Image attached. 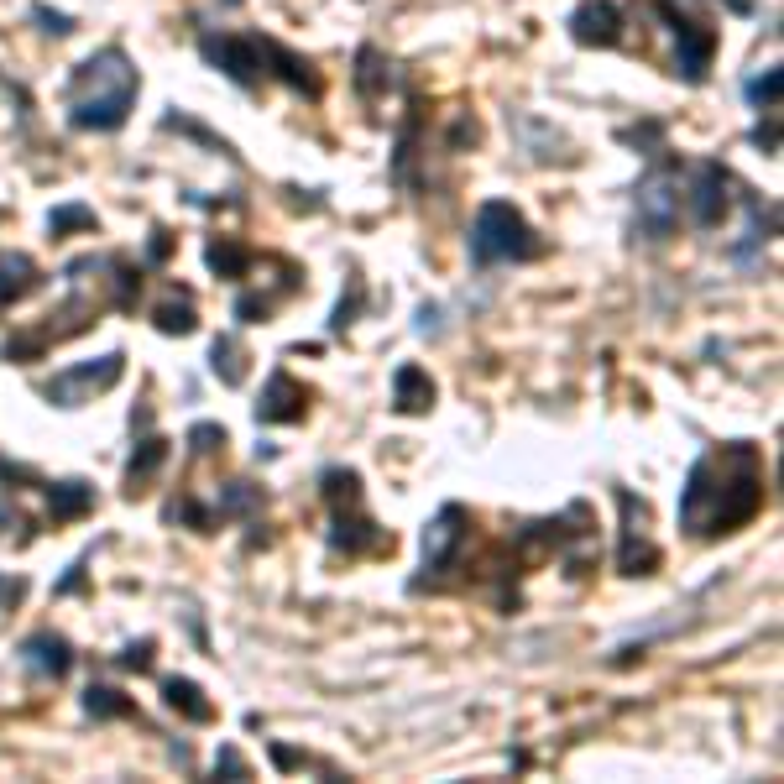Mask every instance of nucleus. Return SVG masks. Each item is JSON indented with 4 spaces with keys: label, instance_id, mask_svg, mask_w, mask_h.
I'll return each mask as SVG.
<instances>
[{
    "label": "nucleus",
    "instance_id": "obj_21",
    "mask_svg": "<svg viewBox=\"0 0 784 784\" xmlns=\"http://www.w3.org/2000/svg\"><path fill=\"white\" fill-rule=\"evenodd\" d=\"M356 89H361L366 100H382L387 89H392V63L377 48H361L356 53Z\"/></svg>",
    "mask_w": 784,
    "mask_h": 784
},
{
    "label": "nucleus",
    "instance_id": "obj_20",
    "mask_svg": "<svg viewBox=\"0 0 784 784\" xmlns=\"http://www.w3.org/2000/svg\"><path fill=\"white\" fill-rule=\"evenodd\" d=\"M262 48V58L267 63H278V79H288L293 89H304V95H319V79H314V68L298 58V53H288L283 42H257Z\"/></svg>",
    "mask_w": 784,
    "mask_h": 784
},
{
    "label": "nucleus",
    "instance_id": "obj_9",
    "mask_svg": "<svg viewBox=\"0 0 784 784\" xmlns=\"http://www.w3.org/2000/svg\"><path fill=\"white\" fill-rule=\"evenodd\" d=\"M664 16H670V27H675V42H680V53H675V74L685 84H701L706 79V68H711V53H717V37H711L701 21H685L675 16L670 6H664Z\"/></svg>",
    "mask_w": 784,
    "mask_h": 784
},
{
    "label": "nucleus",
    "instance_id": "obj_17",
    "mask_svg": "<svg viewBox=\"0 0 784 784\" xmlns=\"http://www.w3.org/2000/svg\"><path fill=\"white\" fill-rule=\"evenodd\" d=\"M42 492H48L53 523H74L95 507V487H89V481H42Z\"/></svg>",
    "mask_w": 784,
    "mask_h": 784
},
{
    "label": "nucleus",
    "instance_id": "obj_14",
    "mask_svg": "<svg viewBox=\"0 0 784 784\" xmlns=\"http://www.w3.org/2000/svg\"><path fill=\"white\" fill-rule=\"evenodd\" d=\"M617 502L628 507V492H617ZM654 565H659V549L643 539V513H638V523H633V513H628V528H622V549H617V570H622V575H654Z\"/></svg>",
    "mask_w": 784,
    "mask_h": 784
},
{
    "label": "nucleus",
    "instance_id": "obj_22",
    "mask_svg": "<svg viewBox=\"0 0 784 784\" xmlns=\"http://www.w3.org/2000/svg\"><path fill=\"white\" fill-rule=\"evenodd\" d=\"M210 366H215V377H220L225 387H241V382H246V351H241V340H236V335H220V340L210 345Z\"/></svg>",
    "mask_w": 784,
    "mask_h": 784
},
{
    "label": "nucleus",
    "instance_id": "obj_10",
    "mask_svg": "<svg viewBox=\"0 0 784 784\" xmlns=\"http://www.w3.org/2000/svg\"><path fill=\"white\" fill-rule=\"evenodd\" d=\"M309 413V392L304 382H293L288 372H272L262 398H257V424H298Z\"/></svg>",
    "mask_w": 784,
    "mask_h": 784
},
{
    "label": "nucleus",
    "instance_id": "obj_16",
    "mask_svg": "<svg viewBox=\"0 0 784 784\" xmlns=\"http://www.w3.org/2000/svg\"><path fill=\"white\" fill-rule=\"evenodd\" d=\"M32 288H42V272L27 251H0V309L21 304Z\"/></svg>",
    "mask_w": 784,
    "mask_h": 784
},
{
    "label": "nucleus",
    "instance_id": "obj_25",
    "mask_svg": "<svg viewBox=\"0 0 784 784\" xmlns=\"http://www.w3.org/2000/svg\"><path fill=\"white\" fill-rule=\"evenodd\" d=\"M84 711H89V717H100V722H110V717H136V706L121 696V690H110V685H89V690H84Z\"/></svg>",
    "mask_w": 784,
    "mask_h": 784
},
{
    "label": "nucleus",
    "instance_id": "obj_39",
    "mask_svg": "<svg viewBox=\"0 0 784 784\" xmlns=\"http://www.w3.org/2000/svg\"><path fill=\"white\" fill-rule=\"evenodd\" d=\"M272 764H278V769H304L309 758H304V753H293V748H283V743H272Z\"/></svg>",
    "mask_w": 784,
    "mask_h": 784
},
{
    "label": "nucleus",
    "instance_id": "obj_7",
    "mask_svg": "<svg viewBox=\"0 0 784 784\" xmlns=\"http://www.w3.org/2000/svg\"><path fill=\"white\" fill-rule=\"evenodd\" d=\"M466 534H471V513L460 502H445L424 528V570H445L455 560V549L466 544Z\"/></svg>",
    "mask_w": 784,
    "mask_h": 784
},
{
    "label": "nucleus",
    "instance_id": "obj_37",
    "mask_svg": "<svg viewBox=\"0 0 784 784\" xmlns=\"http://www.w3.org/2000/svg\"><path fill=\"white\" fill-rule=\"evenodd\" d=\"M664 136V126L659 121H649V126H633V131H622V142H638V147H654Z\"/></svg>",
    "mask_w": 784,
    "mask_h": 784
},
{
    "label": "nucleus",
    "instance_id": "obj_42",
    "mask_svg": "<svg viewBox=\"0 0 784 784\" xmlns=\"http://www.w3.org/2000/svg\"><path fill=\"white\" fill-rule=\"evenodd\" d=\"M434 319H440V309H434V304H424V309H419V330H424V335L434 330Z\"/></svg>",
    "mask_w": 784,
    "mask_h": 784
},
{
    "label": "nucleus",
    "instance_id": "obj_1",
    "mask_svg": "<svg viewBox=\"0 0 784 784\" xmlns=\"http://www.w3.org/2000/svg\"><path fill=\"white\" fill-rule=\"evenodd\" d=\"M764 507V471H758L753 445H722L690 466V481L680 492V523L696 539H717L743 528Z\"/></svg>",
    "mask_w": 784,
    "mask_h": 784
},
{
    "label": "nucleus",
    "instance_id": "obj_38",
    "mask_svg": "<svg viewBox=\"0 0 784 784\" xmlns=\"http://www.w3.org/2000/svg\"><path fill=\"white\" fill-rule=\"evenodd\" d=\"M79 586H84V560H74V565H68V575H63V581L53 586V596H74Z\"/></svg>",
    "mask_w": 784,
    "mask_h": 784
},
{
    "label": "nucleus",
    "instance_id": "obj_28",
    "mask_svg": "<svg viewBox=\"0 0 784 784\" xmlns=\"http://www.w3.org/2000/svg\"><path fill=\"white\" fill-rule=\"evenodd\" d=\"M48 230L53 236H68V230H100V220H95L89 204H58V210L48 215Z\"/></svg>",
    "mask_w": 784,
    "mask_h": 784
},
{
    "label": "nucleus",
    "instance_id": "obj_41",
    "mask_svg": "<svg viewBox=\"0 0 784 784\" xmlns=\"http://www.w3.org/2000/svg\"><path fill=\"white\" fill-rule=\"evenodd\" d=\"M753 142L774 152V147H779V131H774V126H758V131H753Z\"/></svg>",
    "mask_w": 784,
    "mask_h": 784
},
{
    "label": "nucleus",
    "instance_id": "obj_36",
    "mask_svg": "<svg viewBox=\"0 0 784 784\" xmlns=\"http://www.w3.org/2000/svg\"><path fill=\"white\" fill-rule=\"evenodd\" d=\"M0 481H6V487H11V481H21V487H42V476L32 466H11V460H0Z\"/></svg>",
    "mask_w": 784,
    "mask_h": 784
},
{
    "label": "nucleus",
    "instance_id": "obj_33",
    "mask_svg": "<svg viewBox=\"0 0 784 784\" xmlns=\"http://www.w3.org/2000/svg\"><path fill=\"white\" fill-rule=\"evenodd\" d=\"M215 774H225V779H251V769H246V758H241L236 748H230V743H225V748L215 753Z\"/></svg>",
    "mask_w": 784,
    "mask_h": 784
},
{
    "label": "nucleus",
    "instance_id": "obj_2",
    "mask_svg": "<svg viewBox=\"0 0 784 784\" xmlns=\"http://www.w3.org/2000/svg\"><path fill=\"white\" fill-rule=\"evenodd\" d=\"M131 105H136V68L126 63L121 48H105L74 68V84H68V126L74 131L126 126Z\"/></svg>",
    "mask_w": 784,
    "mask_h": 784
},
{
    "label": "nucleus",
    "instance_id": "obj_44",
    "mask_svg": "<svg viewBox=\"0 0 784 784\" xmlns=\"http://www.w3.org/2000/svg\"><path fill=\"white\" fill-rule=\"evenodd\" d=\"M727 11H737V16H753V0H727Z\"/></svg>",
    "mask_w": 784,
    "mask_h": 784
},
{
    "label": "nucleus",
    "instance_id": "obj_40",
    "mask_svg": "<svg viewBox=\"0 0 784 784\" xmlns=\"http://www.w3.org/2000/svg\"><path fill=\"white\" fill-rule=\"evenodd\" d=\"M168 246H173V241H168V230H152V246H147V257H152V262H163V257H168Z\"/></svg>",
    "mask_w": 784,
    "mask_h": 784
},
{
    "label": "nucleus",
    "instance_id": "obj_11",
    "mask_svg": "<svg viewBox=\"0 0 784 784\" xmlns=\"http://www.w3.org/2000/svg\"><path fill=\"white\" fill-rule=\"evenodd\" d=\"M570 37L581 48H617L622 42V11L612 0H586L581 11L570 16Z\"/></svg>",
    "mask_w": 784,
    "mask_h": 784
},
{
    "label": "nucleus",
    "instance_id": "obj_27",
    "mask_svg": "<svg viewBox=\"0 0 784 784\" xmlns=\"http://www.w3.org/2000/svg\"><path fill=\"white\" fill-rule=\"evenodd\" d=\"M779 95H784V68H779V63L764 68L758 79H748V100H753L758 110H779Z\"/></svg>",
    "mask_w": 784,
    "mask_h": 784
},
{
    "label": "nucleus",
    "instance_id": "obj_13",
    "mask_svg": "<svg viewBox=\"0 0 784 784\" xmlns=\"http://www.w3.org/2000/svg\"><path fill=\"white\" fill-rule=\"evenodd\" d=\"M330 549H345V555H377V549H392V534L377 528L372 518L361 513H345L335 507V523H330Z\"/></svg>",
    "mask_w": 784,
    "mask_h": 784
},
{
    "label": "nucleus",
    "instance_id": "obj_8",
    "mask_svg": "<svg viewBox=\"0 0 784 784\" xmlns=\"http://www.w3.org/2000/svg\"><path fill=\"white\" fill-rule=\"evenodd\" d=\"M199 53H204V63H215L220 74L236 79V84H257L262 79V48H257V37H204Z\"/></svg>",
    "mask_w": 784,
    "mask_h": 784
},
{
    "label": "nucleus",
    "instance_id": "obj_12",
    "mask_svg": "<svg viewBox=\"0 0 784 784\" xmlns=\"http://www.w3.org/2000/svg\"><path fill=\"white\" fill-rule=\"evenodd\" d=\"M16 659L27 664L32 675H42V680H63L68 670H74V643H68L63 633H32L16 649Z\"/></svg>",
    "mask_w": 784,
    "mask_h": 784
},
{
    "label": "nucleus",
    "instance_id": "obj_30",
    "mask_svg": "<svg viewBox=\"0 0 784 784\" xmlns=\"http://www.w3.org/2000/svg\"><path fill=\"white\" fill-rule=\"evenodd\" d=\"M189 450H194V455L225 450V429H220V424H194V429H189Z\"/></svg>",
    "mask_w": 784,
    "mask_h": 784
},
{
    "label": "nucleus",
    "instance_id": "obj_19",
    "mask_svg": "<svg viewBox=\"0 0 784 784\" xmlns=\"http://www.w3.org/2000/svg\"><path fill=\"white\" fill-rule=\"evenodd\" d=\"M163 460H168V440H157V434H152V440L136 445L131 450V466H126V497H142L147 481L163 471Z\"/></svg>",
    "mask_w": 784,
    "mask_h": 784
},
{
    "label": "nucleus",
    "instance_id": "obj_31",
    "mask_svg": "<svg viewBox=\"0 0 784 784\" xmlns=\"http://www.w3.org/2000/svg\"><path fill=\"white\" fill-rule=\"evenodd\" d=\"M152 649H157L152 638H136V643H126V649L115 654V664H121V670H152Z\"/></svg>",
    "mask_w": 784,
    "mask_h": 784
},
{
    "label": "nucleus",
    "instance_id": "obj_5",
    "mask_svg": "<svg viewBox=\"0 0 784 784\" xmlns=\"http://www.w3.org/2000/svg\"><path fill=\"white\" fill-rule=\"evenodd\" d=\"M121 377H126V356H121V351H105L100 361H84V366H68V372H58V377L48 382V403L79 408V403L95 398V392H110Z\"/></svg>",
    "mask_w": 784,
    "mask_h": 784
},
{
    "label": "nucleus",
    "instance_id": "obj_15",
    "mask_svg": "<svg viewBox=\"0 0 784 784\" xmlns=\"http://www.w3.org/2000/svg\"><path fill=\"white\" fill-rule=\"evenodd\" d=\"M392 408L398 413H429L434 408V382H429L424 366L403 361L398 372H392Z\"/></svg>",
    "mask_w": 784,
    "mask_h": 784
},
{
    "label": "nucleus",
    "instance_id": "obj_35",
    "mask_svg": "<svg viewBox=\"0 0 784 784\" xmlns=\"http://www.w3.org/2000/svg\"><path fill=\"white\" fill-rule=\"evenodd\" d=\"M21 596H27V581H21V575H6V570H0V612H11Z\"/></svg>",
    "mask_w": 784,
    "mask_h": 784
},
{
    "label": "nucleus",
    "instance_id": "obj_18",
    "mask_svg": "<svg viewBox=\"0 0 784 784\" xmlns=\"http://www.w3.org/2000/svg\"><path fill=\"white\" fill-rule=\"evenodd\" d=\"M163 701L178 711L183 722H194V727H204V722H215V706L204 701V690L194 685V680H183V675H173V680H163Z\"/></svg>",
    "mask_w": 784,
    "mask_h": 784
},
{
    "label": "nucleus",
    "instance_id": "obj_34",
    "mask_svg": "<svg viewBox=\"0 0 784 784\" xmlns=\"http://www.w3.org/2000/svg\"><path fill=\"white\" fill-rule=\"evenodd\" d=\"M356 314H361V283H351V298H340V309H335V319H330V330L356 325Z\"/></svg>",
    "mask_w": 784,
    "mask_h": 784
},
{
    "label": "nucleus",
    "instance_id": "obj_4",
    "mask_svg": "<svg viewBox=\"0 0 784 784\" xmlns=\"http://www.w3.org/2000/svg\"><path fill=\"white\" fill-rule=\"evenodd\" d=\"M633 225H638V236H649V241H664L680 225V183H675L670 168H654L649 178L638 183V194H633Z\"/></svg>",
    "mask_w": 784,
    "mask_h": 784
},
{
    "label": "nucleus",
    "instance_id": "obj_23",
    "mask_svg": "<svg viewBox=\"0 0 784 784\" xmlns=\"http://www.w3.org/2000/svg\"><path fill=\"white\" fill-rule=\"evenodd\" d=\"M152 325L163 330V335H194V330H199L194 298H189V293H178V298H168V304H157V314H152Z\"/></svg>",
    "mask_w": 784,
    "mask_h": 784
},
{
    "label": "nucleus",
    "instance_id": "obj_3",
    "mask_svg": "<svg viewBox=\"0 0 784 784\" xmlns=\"http://www.w3.org/2000/svg\"><path fill=\"white\" fill-rule=\"evenodd\" d=\"M534 251H539L534 230H528V220H523L507 199H487V204L476 210V225H471V262H476V267L528 262Z\"/></svg>",
    "mask_w": 784,
    "mask_h": 784
},
{
    "label": "nucleus",
    "instance_id": "obj_6",
    "mask_svg": "<svg viewBox=\"0 0 784 784\" xmlns=\"http://www.w3.org/2000/svg\"><path fill=\"white\" fill-rule=\"evenodd\" d=\"M727 189H732V178H727L722 163H696V168H690V194H680V199H685L690 220H696L701 230L727 220V210H732V194Z\"/></svg>",
    "mask_w": 784,
    "mask_h": 784
},
{
    "label": "nucleus",
    "instance_id": "obj_29",
    "mask_svg": "<svg viewBox=\"0 0 784 784\" xmlns=\"http://www.w3.org/2000/svg\"><path fill=\"white\" fill-rule=\"evenodd\" d=\"M257 502H262V492L251 487V481H230V487L220 492V518H246Z\"/></svg>",
    "mask_w": 784,
    "mask_h": 784
},
{
    "label": "nucleus",
    "instance_id": "obj_24",
    "mask_svg": "<svg viewBox=\"0 0 784 784\" xmlns=\"http://www.w3.org/2000/svg\"><path fill=\"white\" fill-rule=\"evenodd\" d=\"M204 262H210L220 278H246V267H251V251L241 246V241H230V236H220V241H210L204 246Z\"/></svg>",
    "mask_w": 784,
    "mask_h": 784
},
{
    "label": "nucleus",
    "instance_id": "obj_43",
    "mask_svg": "<svg viewBox=\"0 0 784 784\" xmlns=\"http://www.w3.org/2000/svg\"><path fill=\"white\" fill-rule=\"evenodd\" d=\"M11 523H21V518L11 513V507H6V502H0V534H6V528H11Z\"/></svg>",
    "mask_w": 784,
    "mask_h": 784
},
{
    "label": "nucleus",
    "instance_id": "obj_32",
    "mask_svg": "<svg viewBox=\"0 0 784 784\" xmlns=\"http://www.w3.org/2000/svg\"><path fill=\"white\" fill-rule=\"evenodd\" d=\"M32 21L42 32H53V37H68L74 32V16H63V11H48V6H32Z\"/></svg>",
    "mask_w": 784,
    "mask_h": 784
},
{
    "label": "nucleus",
    "instance_id": "obj_26",
    "mask_svg": "<svg viewBox=\"0 0 784 784\" xmlns=\"http://www.w3.org/2000/svg\"><path fill=\"white\" fill-rule=\"evenodd\" d=\"M325 497L330 507H356L361 502V471H325Z\"/></svg>",
    "mask_w": 784,
    "mask_h": 784
}]
</instances>
